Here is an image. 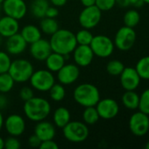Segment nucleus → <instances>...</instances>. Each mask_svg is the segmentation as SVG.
<instances>
[{"mask_svg":"<svg viewBox=\"0 0 149 149\" xmlns=\"http://www.w3.org/2000/svg\"><path fill=\"white\" fill-rule=\"evenodd\" d=\"M102 18V11L96 6H88L80 12L78 22L80 25L88 30H91L98 25Z\"/></svg>","mask_w":149,"mask_h":149,"instance_id":"9","label":"nucleus"},{"mask_svg":"<svg viewBox=\"0 0 149 149\" xmlns=\"http://www.w3.org/2000/svg\"><path fill=\"white\" fill-rule=\"evenodd\" d=\"M136 32L132 27L126 25L122 26L118 30L114 38V45L119 50L126 52L130 50L135 44Z\"/></svg>","mask_w":149,"mask_h":149,"instance_id":"8","label":"nucleus"},{"mask_svg":"<svg viewBox=\"0 0 149 149\" xmlns=\"http://www.w3.org/2000/svg\"><path fill=\"white\" fill-rule=\"evenodd\" d=\"M11 64V59L10 54L7 52L0 51V73L7 72Z\"/></svg>","mask_w":149,"mask_h":149,"instance_id":"35","label":"nucleus"},{"mask_svg":"<svg viewBox=\"0 0 149 149\" xmlns=\"http://www.w3.org/2000/svg\"><path fill=\"white\" fill-rule=\"evenodd\" d=\"M71 120V114L68 108L60 107L56 108L53 113V122L58 128L64 127Z\"/></svg>","mask_w":149,"mask_h":149,"instance_id":"22","label":"nucleus"},{"mask_svg":"<svg viewBox=\"0 0 149 149\" xmlns=\"http://www.w3.org/2000/svg\"><path fill=\"white\" fill-rule=\"evenodd\" d=\"M54 124L47 121V120H41L37 122V124L34 127V134H36L41 141H47V140H54L56 129H55Z\"/></svg>","mask_w":149,"mask_h":149,"instance_id":"19","label":"nucleus"},{"mask_svg":"<svg viewBox=\"0 0 149 149\" xmlns=\"http://www.w3.org/2000/svg\"><path fill=\"white\" fill-rule=\"evenodd\" d=\"M20 141H18V137L10 136L6 140H4V146L5 149H19L20 148Z\"/></svg>","mask_w":149,"mask_h":149,"instance_id":"37","label":"nucleus"},{"mask_svg":"<svg viewBox=\"0 0 149 149\" xmlns=\"http://www.w3.org/2000/svg\"><path fill=\"white\" fill-rule=\"evenodd\" d=\"M82 117H83V121L86 125H94L100 119L96 107H85V109L83 112Z\"/></svg>","mask_w":149,"mask_h":149,"instance_id":"27","label":"nucleus"},{"mask_svg":"<svg viewBox=\"0 0 149 149\" xmlns=\"http://www.w3.org/2000/svg\"><path fill=\"white\" fill-rule=\"evenodd\" d=\"M95 5L102 12L108 11L116 5V0H96Z\"/></svg>","mask_w":149,"mask_h":149,"instance_id":"36","label":"nucleus"},{"mask_svg":"<svg viewBox=\"0 0 149 149\" xmlns=\"http://www.w3.org/2000/svg\"><path fill=\"white\" fill-rule=\"evenodd\" d=\"M40 144H41V141H40V139L36 134H32L29 137V139H28V145L31 148H40Z\"/></svg>","mask_w":149,"mask_h":149,"instance_id":"41","label":"nucleus"},{"mask_svg":"<svg viewBox=\"0 0 149 149\" xmlns=\"http://www.w3.org/2000/svg\"><path fill=\"white\" fill-rule=\"evenodd\" d=\"M145 148L149 149V141H148V142H147V144L145 145Z\"/></svg>","mask_w":149,"mask_h":149,"instance_id":"49","label":"nucleus"},{"mask_svg":"<svg viewBox=\"0 0 149 149\" xmlns=\"http://www.w3.org/2000/svg\"><path fill=\"white\" fill-rule=\"evenodd\" d=\"M1 8L6 16L22 19L27 13V5L24 0H4Z\"/></svg>","mask_w":149,"mask_h":149,"instance_id":"11","label":"nucleus"},{"mask_svg":"<svg viewBox=\"0 0 149 149\" xmlns=\"http://www.w3.org/2000/svg\"><path fill=\"white\" fill-rule=\"evenodd\" d=\"M23 111L25 117L33 122L46 120L51 113L50 102L42 97H32L25 101Z\"/></svg>","mask_w":149,"mask_h":149,"instance_id":"2","label":"nucleus"},{"mask_svg":"<svg viewBox=\"0 0 149 149\" xmlns=\"http://www.w3.org/2000/svg\"><path fill=\"white\" fill-rule=\"evenodd\" d=\"M3 38H4L0 35V45H1V44L3 43Z\"/></svg>","mask_w":149,"mask_h":149,"instance_id":"50","label":"nucleus"},{"mask_svg":"<svg viewBox=\"0 0 149 149\" xmlns=\"http://www.w3.org/2000/svg\"><path fill=\"white\" fill-rule=\"evenodd\" d=\"M49 92V96L52 100L54 102H60L61 101L65 96H66V90L65 87L61 83H54V86L50 88Z\"/></svg>","mask_w":149,"mask_h":149,"instance_id":"29","label":"nucleus"},{"mask_svg":"<svg viewBox=\"0 0 149 149\" xmlns=\"http://www.w3.org/2000/svg\"><path fill=\"white\" fill-rule=\"evenodd\" d=\"M125 68L124 64L117 59H113L108 62L106 65V72L112 76H119Z\"/></svg>","mask_w":149,"mask_h":149,"instance_id":"33","label":"nucleus"},{"mask_svg":"<svg viewBox=\"0 0 149 149\" xmlns=\"http://www.w3.org/2000/svg\"><path fill=\"white\" fill-rule=\"evenodd\" d=\"M18 31L19 23L18 19L6 15L0 17V35L3 38H7Z\"/></svg>","mask_w":149,"mask_h":149,"instance_id":"20","label":"nucleus"},{"mask_svg":"<svg viewBox=\"0 0 149 149\" xmlns=\"http://www.w3.org/2000/svg\"><path fill=\"white\" fill-rule=\"evenodd\" d=\"M27 43L20 35V33H16L6 38L5 41V49L6 52L11 55H19L23 53L26 47Z\"/></svg>","mask_w":149,"mask_h":149,"instance_id":"18","label":"nucleus"},{"mask_svg":"<svg viewBox=\"0 0 149 149\" xmlns=\"http://www.w3.org/2000/svg\"><path fill=\"white\" fill-rule=\"evenodd\" d=\"M25 121L19 114H11L4 121V128L10 136L18 137L25 131Z\"/></svg>","mask_w":149,"mask_h":149,"instance_id":"12","label":"nucleus"},{"mask_svg":"<svg viewBox=\"0 0 149 149\" xmlns=\"http://www.w3.org/2000/svg\"><path fill=\"white\" fill-rule=\"evenodd\" d=\"M138 108L141 112L149 115V88L146 89L140 95V102Z\"/></svg>","mask_w":149,"mask_h":149,"instance_id":"34","label":"nucleus"},{"mask_svg":"<svg viewBox=\"0 0 149 149\" xmlns=\"http://www.w3.org/2000/svg\"><path fill=\"white\" fill-rule=\"evenodd\" d=\"M18 95H19V98L24 102L26 101V100H30V99H32L34 96L33 90L31 87H29V86H24V87H22L20 89V91H19Z\"/></svg>","mask_w":149,"mask_h":149,"instance_id":"38","label":"nucleus"},{"mask_svg":"<svg viewBox=\"0 0 149 149\" xmlns=\"http://www.w3.org/2000/svg\"><path fill=\"white\" fill-rule=\"evenodd\" d=\"M96 108L99 117L104 120H111L115 118L119 112V106L118 102L111 98L103 99L97 102Z\"/></svg>","mask_w":149,"mask_h":149,"instance_id":"13","label":"nucleus"},{"mask_svg":"<svg viewBox=\"0 0 149 149\" xmlns=\"http://www.w3.org/2000/svg\"><path fill=\"white\" fill-rule=\"evenodd\" d=\"M80 76V68L76 64H65L57 72V79L63 86L75 83Z\"/></svg>","mask_w":149,"mask_h":149,"instance_id":"14","label":"nucleus"},{"mask_svg":"<svg viewBox=\"0 0 149 149\" xmlns=\"http://www.w3.org/2000/svg\"><path fill=\"white\" fill-rule=\"evenodd\" d=\"M33 71V65L29 60L18 58L11 61L8 72L15 83H25L29 81Z\"/></svg>","mask_w":149,"mask_h":149,"instance_id":"5","label":"nucleus"},{"mask_svg":"<svg viewBox=\"0 0 149 149\" xmlns=\"http://www.w3.org/2000/svg\"><path fill=\"white\" fill-rule=\"evenodd\" d=\"M124 107L129 110H136L139 107L140 95L135 91H126L121 98Z\"/></svg>","mask_w":149,"mask_h":149,"instance_id":"24","label":"nucleus"},{"mask_svg":"<svg viewBox=\"0 0 149 149\" xmlns=\"http://www.w3.org/2000/svg\"><path fill=\"white\" fill-rule=\"evenodd\" d=\"M127 2H128L129 5H133V6H135L138 8L143 6V4L145 3L143 2V0H127Z\"/></svg>","mask_w":149,"mask_h":149,"instance_id":"43","label":"nucleus"},{"mask_svg":"<svg viewBox=\"0 0 149 149\" xmlns=\"http://www.w3.org/2000/svg\"><path fill=\"white\" fill-rule=\"evenodd\" d=\"M75 35H76L77 45H90L94 37V35L90 30L84 28L78 31L77 33H76Z\"/></svg>","mask_w":149,"mask_h":149,"instance_id":"32","label":"nucleus"},{"mask_svg":"<svg viewBox=\"0 0 149 149\" xmlns=\"http://www.w3.org/2000/svg\"><path fill=\"white\" fill-rule=\"evenodd\" d=\"M58 15H59L58 7L54 6V5H49L48 8H47V11H46L45 17H51V18H55Z\"/></svg>","mask_w":149,"mask_h":149,"instance_id":"40","label":"nucleus"},{"mask_svg":"<svg viewBox=\"0 0 149 149\" xmlns=\"http://www.w3.org/2000/svg\"><path fill=\"white\" fill-rule=\"evenodd\" d=\"M65 58L66 57L64 55L52 52L48 55V57L45 59L47 69L52 72H57L65 65L66 62Z\"/></svg>","mask_w":149,"mask_h":149,"instance_id":"21","label":"nucleus"},{"mask_svg":"<svg viewBox=\"0 0 149 149\" xmlns=\"http://www.w3.org/2000/svg\"><path fill=\"white\" fill-rule=\"evenodd\" d=\"M31 86L39 92H48L55 83V78L52 72L47 69L33 71L30 79Z\"/></svg>","mask_w":149,"mask_h":149,"instance_id":"6","label":"nucleus"},{"mask_svg":"<svg viewBox=\"0 0 149 149\" xmlns=\"http://www.w3.org/2000/svg\"><path fill=\"white\" fill-rule=\"evenodd\" d=\"M48 1H49V2L52 3V5H54V6L61 7V6H63V5L66 4V3H67L68 0H48Z\"/></svg>","mask_w":149,"mask_h":149,"instance_id":"44","label":"nucleus"},{"mask_svg":"<svg viewBox=\"0 0 149 149\" xmlns=\"http://www.w3.org/2000/svg\"><path fill=\"white\" fill-rule=\"evenodd\" d=\"M120 76V84L126 91H135L141 84V77L135 67H125Z\"/></svg>","mask_w":149,"mask_h":149,"instance_id":"15","label":"nucleus"},{"mask_svg":"<svg viewBox=\"0 0 149 149\" xmlns=\"http://www.w3.org/2000/svg\"><path fill=\"white\" fill-rule=\"evenodd\" d=\"M3 2H4V0H0V5H1L2 3H3Z\"/></svg>","mask_w":149,"mask_h":149,"instance_id":"52","label":"nucleus"},{"mask_svg":"<svg viewBox=\"0 0 149 149\" xmlns=\"http://www.w3.org/2000/svg\"><path fill=\"white\" fill-rule=\"evenodd\" d=\"M2 16H1V8H0V17H1Z\"/></svg>","mask_w":149,"mask_h":149,"instance_id":"53","label":"nucleus"},{"mask_svg":"<svg viewBox=\"0 0 149 149\" xmlns=\"http://www.w3.org/2000/svg\"><path fill=\"white\" fill-rule=\"evenodd\" d=\"M80 1L84 7L95 5V3H96V0H80Z\"/></svg>","mask_w":149,"mask_h":149,"instance_id":"45","label":"nucleus"},{"mask_svg":"<svg viewBox=\"0 0 149 149\" xmlns=\"http://www.w3.org/2000/svg\"><path fill=\"white\" fill-rule=\"evenodd\" d=\"M74 100L83 107H96L100 100V92L98 88L90 83H83L76 86L73 92Z\"/></svg>","mask_w":149,"mask_h":149,"instance_id":"3","label":"nucleus"},{"mask_svg":"<svg viewBox=\"0 0 149 149\" xmlns=\"http://www.w3.org/2000/svg\"><path fill=\"white\" fill-rule=\"evenodd\" d=\"M143 2H144L145 3H148V4H149V0H143Z\"/></svg>","mask_w":149,"mask_h":149,"instance_id":"51","label":"nucleus"},{"mask_svg":"<svg viewBox=\"0 0 149 149\" xmlns=\"http://www.w3.org/2000/svg\"><path fill=\"white\" fill-rule=\"evenodd\" d=\"M15 84V81L9 74V72L0 73V93H7L11 91Z\"/></svg>","mask_w":149,"mask_h":149,"instance_id":"31","label":"nucleus"},{"mask_svg":"<svg viewBox=\"0 0 149 149\" xmlns=\"http://www.w3.org/2000/svg\"><path fill=\"white\" fill-rule=\"evenodd\" d=\"M116 4H119L121 7H127V6H129L127 0H116Z\"/></svg>","mask_w":149,"mask_h":149,"instance_id":"46","label":"nucleus"},{"mask_svg":"<svg viewBox=\"0 0 149 149\" xmlns=\"http://www.w3.org/2000/svg\"><path fill=\"white\" fill-rule=\"evenodd\" d=\"M4 140L0 136V149L4 148Z\"/></svg>","mask_w":149,"mask_h":149,"instance_id":"48","label":"nucleus"},{"mask_svg":"<svg viewBox=\"0 0 149 149\" xmlns=\"http://www.w3.org/2000/svg\"><path fill=\"white\" fill-rule=\"evenodd\" d=\"M8 104H9V100H8L7 97L4 95V93H0V110L5 108Z\"/></svg>","mask_w":149,"mask_h":149,"instance_id":"42","label":"nucleus"},{"mask_svg":"<svg viewBox=\"0 0 149 149\" xmlns=\"http://www.w3.org/2000/svg\"><path fill=\"white\" fill-rule=\"evenodd\" d=\"M4 116H3L2 112L0 110V132L3 129V127H4Z\"/></svg>","mask_w":149,"mask_h":149,"instance_id":"47","label":"nucleus"},{"mask_svg":"<svg viewBox=\"0 0 149 149\" xmlns=\"http://www.w3.org/2000/svg\"><path fill=\"white\" fill-rule=\"evenodd\" d=\"M48 0H33L31 3V13L36 18H43L49 6Z\"/></svg>","mask_w":149,"mask_h":149,"instance_id":"25","label":"nucleus"},{"mask_svg":"<svg viewBox=\"0 0 149 149\" xmlns=\"http://www.w3.org/2000/svg\"><path fill=\"white\" fill-rule=\"evenodd\" d=\"M123 20H124L125 25L134 28L135 26L139 24L141 21V15L139 11L136 10H129L125 13Z\"/></svg>","mask_w":149,"mask_h":149,"instance_id":"30","label":"nucleus"},{"mask_svg":"<svg viewBox=\"0 0 149 149\" xmlns=\"http://www.w3.org/2000/svg\"><path fill=\"white\" fill-rule=\"evenodd\" d=\"M72 53L75 64L79 67H86L90 65L95 56L90 45H77Z\"/></svg>","mask_w":149,"mask_h":149,"instance_id":"16","label":"nucleus"},{"mask_svg":"<svg viewBox=\"0 0 149 149\" xmlns=\"http://www.w3.org/2000/svg\"><path fill=\"white\" fill-rule=\"evenodd\" d=\"M40 29L41 32L51 36L59 29V24H58V22L56 21L55 18L44 17L40 20Z\"/></svg>","mask_w":149,"mask_h":149,"instance_id":"26","label":"nucleus"},{"mask_svg":"<svg viewBox=\"0 0 149 149\" xmlns=\"http://www.w3.org/2000/svg\"><path fill=\"white\" fill-rule=\"evenodd\" d=\"M129 129L138 137L147 134L149 131V115L141 111L134 113L129 120Z\"/></svg>","mask_w":149,"mask_h":149,"instance_id":"10","label":"nucleus"},{"mask_svg":"<svg viewBox=\"0 0 149 149\" xmlns=\"http://www.w3.org/2000/svg\"><path fill=\"white\" fill-rule=\"evenodd\" d=\"M135 69L141 79L149 80V56L141 58L137 62Z\"/></svg>","mask_w":149,"mask_h":149,"instance_id":"28","label":"nucleus"},{"mask_svg":"<svg viewBox=\"0 0 149 149\" xmlns=\"http://www.w3.org/2000/svg\"><path fill=\"white\" fill-rule=\"evenodd\" d=\"M49 43L52 52L60 53L65 57L72 53L77 45L75 33L67 29H58L51 35Z\"/></svg>","mask_w":149,"mask_h":149,"instance_id":"1","label":"nucleus"},{"mask_svg":"<svg viewBox=\"0 0 149 149\" xmlns=\"http://www.w3.org/2000/svg\"><path fill=\"white\" fill-rule=\"evenodd\" d=\"M39 148L40 149H58L59 146L54 140H47L41 141V144Z\"/></svg>","mask_w":149,"mask_h":149,"instance_id":"39","label":"nucleus"},{"mask_svg":"<svg viewBox=\"0 0 149 149\" xmlns=\"http://www.w3.org/2000/svg\"><path fill=\"white\" fill-rule=\"evenodd\" d=\"M29 52L34 59L38 61H45V59L52 52V48L49 41L41 38L39 40L30 44Z\"/></svg>","mask_w":149,"mask_h":149,"instance_id":"17","label":"nucleus"},{"mask_svg":"<svg viewBox=\"0 0 149 149\" xmlns=\"http://www.w3.org/2000/svg\"><path fill=\"white\" fill-rule=\"evenodd\" d=\"M19 33L23 37V38L25 40V42L29 45L39 40L42 37V32L40 29L33 24L25 25Z\"/></svg>","mask_w":149,"mask_h":149,"instance_id":"23","label":"nucleus"},{"mask_svg":"<svg viewBox=\"0 0 149 149\" xmlns=\"http://www.w3.org/2000/svg\"><path fill=\"white\" fill-rule=\"evenodd\" d=\"M61 129L64 138L73 143L83 142L90 134L88 126L83 121L70 120Z\"/></svg>","mask_w":149,"mask_h":149,"instance_id":"4","label":"nucleus"},{"mask_svg":"<svg viewBox=\"0 0 149 149\" xmlns=\"http://www.w3.org/2000/svg\"><path fill=\"white\" fill-rule=\"evenodd\" d=\"M90 46L95 56L103 58L110 57L115 49L113 41L105 35L94 36Z\"/></svg>","mask_w":149,"mask_h":149,"instance_id":"7","label":"nucleus"}]
</instances>
